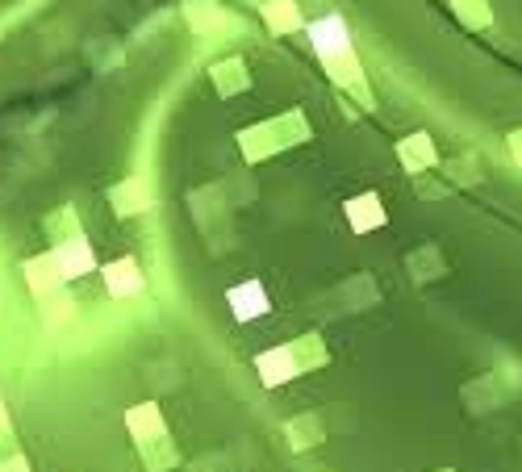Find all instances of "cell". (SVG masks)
I'll list each match as a JSON object with an SVG mask.
<instances>
[{
  "label": "cell",
  "mask_w": 522,
  "mask_h": 472,
  "mask_svg": "<svg viewBox=\"0 0 522 472\" xmlns=\"http://www.w3.org/2000/svg\"><path fill=\"white\" fill-rule=\"evenodd\" d=\"M230 301H234V314H239V318H259V314L268 310V301H264V293H259V285L234 289V293H230Z\"/></svg>",
  "instance_id": "7a4b0ae2"
},
{
  "label": "cell",
  "mask_w": 522,
  "mask_h": 472,
  "mask_svg": "<svg viewBox=\"0 0 522 472\" xmlns=\"http://www.w3.org/2000/svg\"><path fill=\"white\" fill-rule=\"evenodd\" d=\"M310 42L322 59H335V55H351V42H347V26L339 17H322L310 26Z\"/></svg>",
  "instance_id": "6da1fadb"
}]
</instances>
